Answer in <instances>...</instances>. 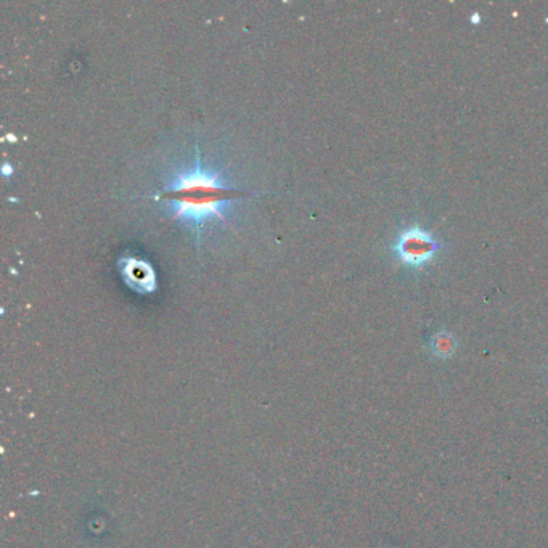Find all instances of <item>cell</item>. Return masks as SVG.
<instances>
[{
	"label": "cell",
	"instance_id": "obj_1",
	"mask_svg": "<svg viewBox=\"0 0 548 548\" xmlns=\"http://www.w3.org/2000/svg\"><path fill=\"white\" fill-rule=\"evenodd\" d=\"M161 190L148 198L160 203L169 221L179 222L195 237L196 248L212 225L232 227V207L240 198L251 196L250 191L237 189L224 169L203 160L200 146H195L194 158L171 167L162 177Z\"/></svg>",
	"mask_w": 548,
	"mask_h": 548
},
{
	"label": "cell",
	"instance_id": "obj_5",
	"mask_svg": "<svg viewBox=\"0 0 548 548\" xmlns=\"http://www.w3.org/2000/svg\"><path fill=\"white\" fill-rule=\"evenodd\" d=\"M470 22H471V23H473V24H478V23L481 22V17H479V13H473V15H471V17H470Z\"/></svg>",
	"mask_w": 548,
	"mask_h": 548
},
{
	"label": "cell",
	"instance_id": "obj_4",
	"mask_svg": "<svg viewBox=\"0 0 548 548\" xmlns=\"http://www.w3.org/2000/svg\"><path fill=\"white\" fill-rule=\"evenodd\" d=\"M429 349H431V352H433V355H436V357L449 359L456 351V339L450 332H445V329H443V332L436 333L434 336L431 338Z\"/></svg>",
	"mask_w": 548,
	"mask_h": 548
},
{
	"label": "cell",
	"instance_id": "obj_2",
	"mask_svg": "<svg viewBox=\"0 0 548 548\" xmlns=\"http://www.w3.org/2000/svg\"><path fill=\"white\" fill-rule=\"evenodd\" d=\"M445 248V243L436 233L420 225L402 228L393 243V252L402 266L421 271L434 261Z\"/></svg>",
	"mask_w": 548,
	"mask_h": 548
},
{
	"label": "cell",
	"instance_id": "obj_3",
	"mask_svg": "<svg viewBox=\"0 0 548 548\" xmlns=\"http://www.w3.org/2000/svg\"><path fill=\"white\" fill-rule=\"evenodd\" d=\"M116 266H118V271L121 277H123L126 286L130 288L134 293L146 296V294H151L158 290L155 267L145 259L135 256H121Z\"/></svg>",
	"mask_w": 548,
	"mask_h": 548
}]
</instances>
